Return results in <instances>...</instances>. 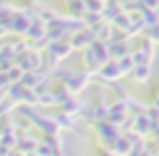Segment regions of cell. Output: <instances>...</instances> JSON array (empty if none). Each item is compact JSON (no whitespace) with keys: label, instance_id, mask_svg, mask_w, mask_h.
<instances>
[{"label":"cell","instance_id":"1","mask_svg":"<svg viewBox=\"0 0 159 156\" xmlns=\"http://www.w3.org/2000/svg\"><path fill=\"white\" fill-rule=\"evenodd\" d=\"M94 134H97V139H99V144L102 146H114L117 144V139L122 136V131H119V124H112L109 119H102V121H97L94 124Z\"/></svg>","mask_w":159,"mask_h":156},{"label":"cell","instance_id":"2","mask_svg":"<svg viewBox=\"0 0 159 156\" xmlns=\"http://www.w3.org/2000/svg\"><path fill=\"white\" fill-rule=\"evenodd\" d=\"M62 79V87L70 94H80L87 84H89V72H57Z\"/></svg>","mask_w":159,"mask_h":156},{"label":"cell","instance_id":"3","mask_svg":"<svg viewBox=\"0 0 159 156\" xmlns=\"http://www.w3.org/2000/svg\"><path fill=\"white\" fill-rule=\"evenodd\" d=\"M17 64L25 69V72H35V69H42V54L37 50H27L25 54L17 57Z\"/></svg>","mask_w":159,"mask_h":156},{"label":"cell","instance_id":"4","mask_svg":"<svg viewBox=\"0 0 159 156\" xmlns=\"http://www.w3.org/2000/svg\"><path fill=\"white\" fill-rule=\"evenodd\" d=\"M154 124H157V121L149 119L147 111H139L137 116H132V126H134V134H137V136H147V134H152Z\"/></svg>","mask_w":159,"mask_h":156},{"label":"cell","instance_id":"5","mask_svg":"<svg viewBox=\"0 0 159 156\" xmlns=\"http://www.w3.org/2000/svg\"><path fill=\"white\" fill-rule=\"evenodd\" d=\"M47 82V72L45 69H35V72H25V77H22V87H27V89H40L42 84Z\"/></svg>","mask_w":159,"mask_h":156},{"label":"cell","instance_id":"6","mask_svg":"<svg viewBox=\"0 0 159 156\" xmlns=\"http://www.w3.org/2000/svg\"><path fill=\"white\" fill-rule=\"evenodd\" d=\"M92 42H94L92 30H77V32L70 37V47H72V50H84V47H89Z\"/></svg>","mask_w":159,"mask_h":156},{"label":"cell","instance_id":"7","mask_svg":"<svg viewBox=\"0 0 159 156\" xmlns=\"http://www.w3.org/2000/svg\"><path fill=\"white\" fill-rule=\"evenodd\" d=\"M70 52H72V47H70V42H62V40H57V42H50V50H47V57H50V59H55V62H60V59H65V57H70Z\"/></svg>","mask_w":159,"mask_h":156},{"label":"cell","instance_id":"8","mask_svg":"<svg viewBox=\"0 0 159 156\" xmlns=\"http://www.w3.org/2000/svg\"><path fill=\"white\" fill-rule=\"evenodd\" d=\"M99 79H104V82H114V79H119V77H124L122 72H119V64H117V59H109L99 72Z\"/></svg>","mask_w":159,"mask_h":156},{"label":"cell","instance_id":"9","mask_svg":"<svg viewBox=\"0 0 159 156\" xmlns=\"http://www.w3.org/2000/svg\"><path fill=\"white\" fill-rule=\"evenodd\" d=\"M132 79H134L137 84H144V82H149V79H152V69H149V62H144V64H137V67L132 69Z\"/></svg>","mask_w":159,"mask_h":156},{"label":"cell","instance_id":"10","mask_svg":"<svg viewBox=\"0 0 159 156\" xmlns=\"http://www.w3.org/2000/svg\"><path fill=\"white\" fill-rule=\"evenodd\" d=\"M55 121H57L60 129H70V131L77 129V114H67V111H62V114L55 116Z\"/></svg>","mask_w":159,"mask_h":156},{"label":"cell","instance_id":"11","mask_svg":"<svg viewBox=\"0 0 159 156\" xmlns=\"http://www.w3.org/2000/svg\"><path fill=\"white\" fill-rule=\"evenodd\" d=\"M117 64H119V72H122V74H132V69L137 67V62H134V57H132V54L119 57V59H117Z\"/></svg>","mask_w":159,"mask_h":156},{"label":"cell","instance_id":"12","mask_svg":"<svg viewBox=\"0 0 159 156\" xmlns=\"http://www.w3.org/2000/svg\"><path fill=\"white\" fill-rule=\"evenodd\" d=\"M17 146H20V149H17L20 154H32V151L37 149V141H35V139H22V136H20V139H17Z\"/></svg>","mask_w":159,"mask_h":156},{"label":"cell","instance_id":"13","mask_svg":"<svg viewBox=\"0 0 159 156\" xmlns=\"http://www.w3.org/2000/svg\"><path fill=\"white\" fill-rule=\"evenodd\" d=\"M15 106H17V104H15V102H12V99L5 94V99H0V116H5L7 111H12Z\"/></svg>","mask_w":159,"mask_h":156},{"label":"cell","instance_id":"14","mask_svg":"<svg viewBox=\"0 0 159 156\" xmlns=\"http://www.w3.org/2000/svg\"><path fill=\"white\" fill-rule=\"evenodd\" d=\"M152 106H157V109H159V87H157V92L152 94Z\"/></svg>","mask_w":159,"mask_h":156},{"label":"cell","instance_id":"15","mask_svg":"<svg viewBox=\"0 0 159 156\" xmlns=\"http://www.w3.org/2000/svg\"><path fill=\"white\" fill-rule=\"evenodd\" d=\"M10 156H25V154H20L17 149H12V151H10Z\"/></svg>","mask_w":159,"mask_h":156},{"label":"cell","instance_id":"16","mask_svg":"<svg viewBox=\"0 0 159 156\" xmlns=\"http://www.w3.org/2000/svg\"><path fill=\"white\" fill-rule=\"evenodd\" d=\"M5 94H7V89H2V87H0V99H5Z\"/></svg>","mask_w":159,"mask_h":156},{"label":"cell","instance_id":"17","mask_svg":"<svg viewBox=\"0 0 159 156\" xmlns=\"http://www.w3.org/2000/svg\"><path fill=\"white\" fill-rule=\"evenodd\" d=\"M99 156H114V154H107V151H102V154H99Z\"/></svg>","mask_w":159,"mask_h":156},{"label":"cell","instance_id":"18","mask_svg":"<svg viewBox=\"0 0 159 156\" xmlns=\"http://www.w3.org/2000/svg\"><path fill=\"white\" fill-rule=\"evenodd\" d=\"M27 156H40V154H35V151H32V154H27Z\"/></svg>","mask_w":159,"mask_h":156}]
</instances>
